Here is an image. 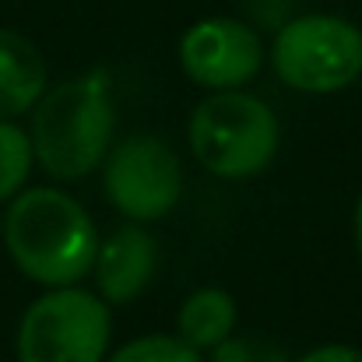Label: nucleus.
<instances>
[{
  "instance_id": "39448f33",
  "label": "nucleus",
  "mask_w": 362,
  "mask_h": 362,
  "mask_svg": "<svg viewBox=\"0 0 362 362\" xmlns=\"http://www.w3.org/2000/svg\"><path fill=\"white\" fill-rule=\"evenodd\" d=\"M113 313L99 292L81 285L46 288L18 324V362H106Z\"/></svg>"
},
{
  "instance_id": "2eb2a0df",
  "label": "nucleus",
  "mask_w": 362,
  "mask_h": 362,
  "mask_svg": "<svg viewBox=\"0 0 362 362\" xmlns=\"http://www.w3.org/2000/svg\"><path fill=\"white\" fill-rule=\"evenodd\" d=\"M356 250H359V260H362V194L356 201Z\"/></svg>"
},
{
  "instance_id": "f03ea898",
  "label": "nucleus",
  "mask_w": 362,
  "mask_h": 362,
  "mask_svg": "<svg viewBox=\"0 0 362 362\" xmlns=\"http://www.w3.org/2000/svg\"><path fill=\"white\" fill-rule=\"evenodd\" d=\"M113 78L106 67H92L57 88H46L32 106V151L35 165L57 180L74 183L95 173L113 148Z\"/></svg>"
},
{
  "instance_id": "7ed1b4c3",
  "label": "nucleus",
  "mask_w": 362,
  "mask_h": 362,
  "mask_svg": "<svg viewBox=\"0 0 362 362\" xmlns=\"http://www.w3.org/2000/svg\"><path fill=\"white\" fill-rule=\"evenodd\" d=\"M194 162L218 180L260 176L281 144L274 110L250 92H211L204 95L187 123Z\"/></svg>"
},
{
  "instance_id": "9b49d317",
  "label": "nucleus",
  "mask_w": 362,
  "mask_h": 362,
  "mask_svg": "<svg viewBox=\"0 0 362 362\" xmlns=\"http://www.w3.org/2000/svg\"><path fill=\"white\" fill-rule=\"evenodd\" d=\"M35 169V151L28 130L14 120H0V204H11Z\"/></svg>"
},
{
  "instance_id": "f8f14e48",
  "label": "nucleus",
  "mask_w": 362,
  "mask_h": 362,
  "mask_svg": "<svg viewBox=\"0 0 362 362\" xmlns=\"http://www.w3.org/2000/svg\"><path fill=\"white\" fill-rule=\"evenodd\" d=\"M106 362H204L194 345H187L180 334H141L120 345Z\"/></svg>"
},
{
  "instance_id": "0eeeda50",
  "label": "nucleus",
  "mask_w": 362,
  "mask_h": 362,
  "mask_svg": "<svg viewBox=\"0 0 362 362\" xmlns=\"http://www.w3.org/2000/svg\"><path fill=\"white\" fill-rule=\"evenodd\" d=\"M183 74L208 92L246 88L264 67V42L240 18H201L180 39Z\"/></svg>"
},
{
  "instance_id": "1a4fd4ad",
  "label": "nucleus",
  "mask_w": 362,
  "mask_h": 362,
  "mask_svg": "<svg viewBox=\"0 0 362 362\" xmlns=\"http://www.w3.org/2000/svg\"><path fill=\"white\" fill-rule=\"evenodd\" d=\"M49 88V67L32 39L0 28V120H18Z\"/></svg>"
},
{
  "instance_id": "423d86ee",
  "label": "nucleus",
  "mask_w": 362,
  "mask_h": 362,
  "mask_svg": "<svg viewBox=\"0 0 362 362\" xmlns=\"http://www.w3.org/2000/svg\"><path fill=\"white\" fill-rule=\"evenodd\" d=\"M103 190L123 218L162 222L183 197V162L162 137L130 134L103 162Z\"/></svg>"
},
{
  "instance_id": "9d476101",
  "label": "nucleus",
  "mask_w": 362,
  "mask_h": 362,
  "mask_svg": "<svg viewBox=\"0 0 362 362\" xmlns=\"http://www.w3.org/2000/svg\"><path fill=\"white\" fill-rule=\"evenodd\" d=\"M240 320L236 299L226 288H197L183 299L180 313H176V334L194 345L197 352H211L215 345H222L226 338H233Z\"/></svg>"
},
{
  "instance_id": "f257e3e1",
  "label": "nucleus",
  "mask_w": 362,
  "mask_h": 362,
  "mask_svg": "<svg viewBox=\"0 0 362 362\" xmlns=\"http://www.w3.org/2000/svg\"><path fill=\"white\" fill-rule=\"evenodd\" d=\"M4 246L28 281L42 288H64L92 274L99 229L85 204L67 190L32 187L7 204Z\"/></svg>"
},
{
  "instance_id": "4468645a",
  "label": "nucleus",
  "mask_w": 362,
  "mask_h": 362,
  "mask_svg": "<svg viewBox=\"0 0 362 362\" xmlns=\"http://www.w3.org/2000/svg\"><path fill=\"white\" fill-rule=\"evenodd\" d=\"M296 362H362V349H356V345H317Z\"/></svg>"
},
{
  "instance_id": "20e7f679",
  "label": "nucleus",
  "mask_w": 362,
  "mask_h": 362,
  "mask_svg": "<svg viewBox=\"0 0 362 362\" xmlns=\"http://www.w3.org/2000/svg\"><path fill=\"white\" fill-rule=\"evenodd\" d=\"M271 67L292 92H345L362 78V28L341 14H296L274 32Z\"/></svg>"
},
{
  "instance_id": "6e6552de",
  "label": "nucleus",
  "mask_w": 362,
  "mask_h": 362,
  "mask_svg": "<svg viewBox=\"0 0 362 362\" xmlns=\"http://www.w3.org/2000/svg\"><path fill=\"white\" fill-rule=\"evenodd\" d=\"M155 271H158V240L141 222H127L113 229L106 240H99L92 278H95V292L110 306L134 303L151 285Z\"/></svg>"
},
{
  "instance_id": "ddd939ff",
  "label": "nucleus",
  "mask_w": 362,
  "mask_h": 362,
  "mask_svg": "<svg viewBox=\"0 0 362 362\" xmlns=\"http://www.w3.org/2000/svg\"><path fill=\"white\" fill-rule=\"evenodd\" d=\"M208 362H292V356L281 345L260 341V338H226L211 349Z\"/></svg>"
}]
</instances>
